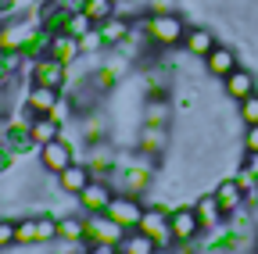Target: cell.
I'll return each mask as SVG.
<instances>
[{"label": "cell", "mask_w": 258, "mask_h": 254, "mask_svg": "<svg viewBox=\"0 0 258 254\" xmlns=\"http://www.w3.org/2000/svg\"><path fill=\"white\" fill-rule=\"evenodd\" d=\"M90 179H93V176H90L86 161H83V157H76L64 172H57V190H61V194H69V197H79L83 186H86Z\"/></svg>", "instance_id": "d6986e66"}, {"label": "cell", "mask_w": 258, "mask_h": 254, "mask_svg": "<svg viewBox=\"0 0 258 254\" xmlns=\"http://www.w3.org/2000/svg\"><path fill=\"white\" fill-rule=\"evenodd\" d=\"M57 240L86 243V215H57Z\"/></svg>", "instance_id": "d4e9b609"}, {"label": "cell", "mask_w": 258, "mask_h": 254, "mask_svg": "<svg viewBox=\"0 0 258 254\" xmlns=\"http://www.w3.org/2000/svg\"><path fill=\"white\" fill-rule=\"evenodd\" d=\"M57 104H61V90H47V86H32L29 82L25 97H22V115L25 118H40V115H50Z\"/></svg>", "instance_id": "7c38bea8"}, {"label": "cell", "mask_w": 258, "mask_h": 254, "mask_svg": "<svg viewBox=\"0 0 258 254\" xmlns=\"http://www.w3.org/2000/svg\"><path fill=\"white\" fill-rule=\"evenodd\" d=\"M115 201V186L108 179H90L83 186V194L76 197V204L83 208V215H97V211H108V204Z\"/></svg>", "instance_id": "30bf717a"}, {"label": "cell", "mask_w": 258, "mask_h": 254, "mask_svg": "<svg viewBox=\"0 0 258 254\" xmlns=\"http://www.w3.org/2000/svg\"><path fill=\"white\" fill-rule=\"evenodd\" d=\"M169 226H172V240L176 243H198L201 240V218L194 211V204H176L169 208Z\"/></svg>", "instance_id": "8992f818"}, {"label": "cell", "mask_w": 258, "mask_h": 254, "mask_svg": "<svg viewBox=\"0 0 258 254\" xmlns=\"http://www.w3.org/2000/svg\"><path fill=\"white\" fill-rule=\"evenodd\" d=\"M194 211H198V218H201V229L205 233H212V229H219L222 222H226V211L219 208V201H215V194H201L198 201H194Z\"/></svg>", "instance_id": "603a6c76"}, {"label": "cell", "mask_w": 258, "mask_h": 254, "mask_svg": "<svg viewBox=\"0 0 258 254\" xmlns=\"http://www.w3.org/2000/svg\"><path fill=\"white\" fill-rule=\"evenodd\" d=\"M172 118V101L169 97H147L144 101V122L151 125H169Z\"/></svg>", "instance_id": "83f0119b"}, {"label": "cell", "mask_w": 258, "mask_h": 254, "mask_svg": "<svg viewBox=\"0 0 258 254\" xmlns=\"http://www.w3.org/2000/svg\"><path fill=\"white\" fill-rule=\"evenodd\" d=\"M18 11V0H0V22H4V18H11Z\"/></svg>", "instance_id": "b9f144b4"}, {"label": "cell", "mask_w": 258, "mask_h": 254, "mask_svg": "<svg viewBox=\"0 0 258 254\" xmlns=\"http://www.w3.org/2000/svg\"><path fill=\"white\" fill-rule=\"evenodd\" d=\"M140 233H147L161 250H169L176 240H172V226H169V208L165 204H151V208H144V218H140V226H137Z\"/></svg>", "instance_id": "5b68a950"}, {"label": "cell", "mask_w": 258, "mask_h": 254, "mask_svg": "<svg viewBox=\"0 0 258 254\" xmlns=\"http://www.w3.org/2000/svg\"><path fill=\"white\" fill-rule=\"evenodd\" d=\"M122 236H125V229L118 226L115 218H108L104 211L86 215V243H108V247H118Z\"/></svg>", "instance_id": "8fae6325"}, {"label": "cell", "mask_w": 258, "mask_h": 254, "mask_svg": "<svg viewBox=\"0 0 258 254\" xmlns=\"http://www.w3.org/2000/svg\"><path fill=\"white\" fill-rule=\"evenodd\" d=\"M111 4H115V8H125V4H129V0H111Z\"/></svg>", "instance_id": "f6af8a7d"}, {"label": "cell", "mask_w": 258, "mask_h": 254, "mask_svg": "<svg viewBox=\"0 0 258 254\" xmlns=\"http://www.w3.org/2000/svg\"><path fill=\"white\" fill-rule=\"evenodd\" d=\"M83 161H86V168H90L93 179H111V172L118 168V154L111 147H104V143H97V147L86 150Z\"/></svg>", "instance_id": "e0dca14e"}, {"label": "cell", "mask_w": 258, "mask_h": 254, "mask_svg": "<svg viewBox=\"0 0 258 254\" xmlns=\"http://www.w3.org/2000/svg\"><path fill=\"white\" fill-rule=\"evenodd\" d=\"M137 147H140L144 154H151V157L165 154V147H169V125H151V122H144V125H140V136H137Z\"/></svg>", "instance_id": "44dd1931"}, {"label": "cell", "mask_w": 258, "mask_h": 254, "mask_svg": "<svg viewBox=\"0 0 258 254\" xmlns=\"http://www.w3.org/2000/svg\"><path fill=\"white\" fill-rule=\"evenodd\" d=\"M86 254H115L118 247H108V243H83Z\"/></svg>", "instance_id": "60d3db41"}, {"label": "cell", "mask_w": 258, "mask_h": 254, "mask_svg": "<svg viewBox=\"0 0 258 254\" xmlns=\"http://www.w3.org/2000/svg\"><path fill=\"white\" fill-rule=\"evenodd\" d=\"M4 140L18 157H25V154H40V147H36V140H32V118H8V125H4Z\"/></svg>", "instance_id": "9c48e42d"}, {"label": "cell", "mask_w": 258, "mask_h": 254, "mask_svg": "<svg viewBox=\"0 0 258 254\" xmlns=\"http://www.w3.org/2000/svg\"><path fill=\"white\" fill-rule=\"evenodd\" d=\"M15 247H36V215L15 222Z\"/></svg>", "instance_id": "d6a6232c"}, {"label": "cell", "mask_w": 258, "mask_h": 254, "mask_svg": "<svg viewBox=\"0 0 258 254\" xmlns=\"http://www.w3.org/2000/svg\"><path fill=\"white\" fill-rule=\"evenodd\" d=\"M237 65H240L237 50H233V47H222V43H215V50L205 57V72H208V75H215V79H226Z\"/></svg>", "instance_id": "ffe728a7"}, {"label": "cell", "mask_w": 258, "mask_h": 254, "mask_svg": "<svg viewBox=\"0 0 258 254\" xmlns=\"http://www.w3.org/2000/svg\"><path fill=\"white\" fill-rule=\"evenodd\" d=\"M93 29V22H90V15H83V11H72V18H69V29H64V36H86Z\"/></svg>", "instance_id": "e575fe53"}, {"label": "cell", "mask_w": 258, "mask_h": 254, "mask_svg": "<svg viewBox=\"0 0 258 254\" xmlns=\"http://www.w3.org/2000/svg\"><path fill=\"white\" fill-rule=\"evenodd\" d=\"M47 243H57V215L50 211L36 215V247H47Z\"/></svg>", "instance_id": "1f68e13d"}, {"label": "cell", "mask_w": 258, "mask_h": 254, "mask_svg": "<svg viewBox=\"0 0 258 254\" xmlns=\"http://www.w3.org/2000/svg\"><path fill=\"white\" fill-rule=\"evenodd\" d=\"M50 47H54V36L47 33V29H36V33L29 36V43H25V61H40V57H47L50 54Z\"/></svg>", "instance_id": "4dcf8cb0"}, {"label": "cell", "mask_w": 258, "mask_h": 254, "mask_svg": "<svg viewBox=\"0 0 258 254\" xmlns=\"http://www.w3.org/2000/svg\"><path fill=\"white\" fill-rule=\"evenodd\" d=\"M64 254H86V250H83V243H79V247H69Z\"/></svg>", "instance_id": "ee69618b"}, {"label": "cell", "mask_w": 258, "mask_h": 254, "mask_svg": "<svg viewBox=\"0 0 258 254\" xmlns=\"http://www.w3.org/2000/svg\"><path fill=\"white\" fill-rule=\"evenodd\" d=\"M115 254H125V250H122V247H118V250H115Z\"/></svg>", "instance_id": "7dc6e473"}, {"label": "cell", "mask_w": 258, "mask_h": 254, "mask_svg": "<svg viewBox=\"0 0 258 254\" xmlns=\"http://www.w3.org/2000/svg\"><path fill=\"white\" fill-rule=\"evenodd\" d=\"M176 11V0H147V15H169Z\"/></svg>", "instance_id": "f35d334b"}, {"label": "cell", "mask_w": 258, "mask_h": 254, "mask_svg": "<svg viewBox=\"0 0 258 254\" xmlns=\"http://www.w3.org/2000/svg\"><path fill=\"white\" fill-rule=\"evenodd\" d=\"M125 254H161V247L147 236V233H140V229H129L125 236H122V243H118Z\"/></svg>", "instance_id": "f1b7e54d"}, {"label": "cell", "mask_w": 258, "mask_h": 254, "mask_svg": "<svg viewBox=\"0 0 258 254\" xmlns=\"http://www.w3.org/2000/svg\"><path fill=\"white\" fill-rule=\"evenodd\" d=\"M36 29H40L36 18H25V15L4 18V22H0V50H15V54H22L25 43H29V36L36 33Z\"/></svg>", "instance_id": "277c9868"}, {"label": "cell", "mask_w": 258, "mask_h": 254, "mask_svg": "<svg viewBox=\"0 0 258 254\" xmlns=\"http://www.w3.org/2000/svg\"><path fill=\"white\" fill-rule=\"evenodd\" d=\"M244 150H258V122L247 125V133H244Z\"/></svg>", "instance_id": "ab89813d"}, {"label": "cell", "mask_w": 258, "mask_h": 254, "mask_svg": "<svg viewBox=\"0 0 258 254\" xmlns=\"http://www.w3.org/2000/svg\"><path fill=\"white\" fill-rule=\"evenodd\" d=\"M32 18H36L40 29H47L50 36H64V29H69V18H72V4H69V0H43Z\"/></svg>", "instance_id": "ba28073f"}, {"label": "cell", "mask_w": 258, "mask_h": 254, "mask_svg": "<svg viewBox=\"0 0 258 254\" xmlns=\"http://www.w3.org/2000/svg\"><path fill=\"white\" fill-rule=\"evenodd\" d=\"M254 254H258V236H254Z\"/></svg>", "instance_id": "bcb514c9"}, {"label": "cell", "mask_w": 258, "mask_h": 254, "mask_svg": "<svg viewBox=\"0 0 258 254\" xmlns=\"http://www.w3.org/2000/svg\"><path fill=\"white\" fill-rule=\"evenodd\" d=\"M15 161H18V154H15L4 140H0V176H8V172L15 168Z\"/></svg>", "instance_id": "8d00e7d4"}, {"label": "cell", "mask_w": 258, "mask_h": 254, "mask_svg": "<svg viewBox=\"0 0 258 254\" xmlns=\"http://www.w3.org/2000/svg\"><path fill=\"white\" fill-rule=\"evenodd\" d=\"M0 86H4V82H0Z\"/></svg>", "instance_id": "681fc988"}, {"label": "cell", "mask_w": 258, "mask_h": 254, "mask_svg": "<svg viewBox=\"0 0 258 254\" xmlns=\"http://www.w3.org/2000/svg\"><path fill=\"white\" fill-rule=\"evenodd\" d=\"M18 4H29V0H18Z\"/></svg>", "instance_id": "c3c4849f"}, {"label": "cell", "mask_w": 258, "mask_h": 254, "mask_svg": "<svg viewBox=\"0 0 258 254\" xmlns=\"http://www.w3.org/2000/svg\"><path fill=\"white\" fill-rule=\"evenodd\" d=\"M222 90H226V97L230 101H244V97H251V93H258V79H254V72L251 68H244V65H237L230 75L222 79Z\"/></svg>", "instance_id": "2e32d148"}, {"label": "cell", "mask_w": 258, "mask_h": 254, "mask_svg": "<svg viewBox=\"0 0 258 254\" xmlns=\"http://www.w3.org/2000/svg\"><path fill=\"white\" fill-rule=\"evenodd\" d=\"M104 215L115 218L118 226L129 233V229H137V226H140V218H144V201H140V197H129V194H115V201L108 204Z\"/></svg>", "instance_id": "4fadbf2b"}, {"label": "cell", "mask_w": 258, "mask_h": 254, "mask_svg": "<svg viewBox=\"0 0 258 254\" xmlns=\"http://www.w3.org/2000/svg\"><path fill=\"white\" fill-rule=\"evenodd\" d=\"M50 57H57L61 65H76V61L83 57V50H79V40L76 36H54V47H50Z\"/></svg>", "instance_id": "f546056e"}, {"label": "cell", "mask_w": 258, "mask_h": 254, "mask_svg": "<svg viewBox=\"0 0 258 254\" xmlns=\"http://www.w3.org/2000/svg\"><path fill=\"white\" fill-rule=\"evenodd\" d=\"M151 154H144L140 150V157H133V161H125V165H118L115 172H111V186H115V194H129V197H144L147 190H151V183H154V168H151V161H147Z\"/></svg>", "instance_id": "6da1fadb"}, {"label": "cell", "mask_w": 258, "mask_h": 254, "mask_svg": "<svg viewBox=\"0 0 258 254\" xmlns=\"http://www.w3.org/2000/svg\"><path fill=\"white\" fill-rule=\"evenodd\" d=\"M215 43H219V40H215L212 29H205V25H186V36H183L179 47H183L190 57H201V61H205V57L215 50Z\"/></svg>", "instance_id": "ac0fdd59"}, {"label": "cell", "mask_w": 258, "mask_h": 254, "mask_svg": "<svg viewBox=\"0 0 258 254\" xmlns=\"http://www.w3.org/2000/svg\"><path fill=\"white\" fill-rule=\"evenodd\" d=\"M72 4V11H83V15H90V22L93 25H101L104 18H111L118 8L111 4V0H69Z\"/></svg>", "instance_id": "4316f807"}, {"label": "cell", "mask_w": 258, "mask_h": 254, "mask_svg": "<svg viewBox=\"0 0 258 254\" xmlns=\"http://www.w3.org/2000/svg\"><path fill=\"white\" fill-rule=\"evenodd\" d=\"M57 136H64V122H57L54 115L32 118V140H36V147H43V143H50Z\"/></svg>", "instance_id": "484cf974"}, {"label": "cell", "mask_w": 258, "mask_h": 254, "mask_svg": "<svg viewBox=\"0 0 258 254\" xmlns=\"http://www.w3.org/2000/svg\"><path fill=\"white\" fill-rule=\"evenodd\" d=\"M76 157H79V150H76V143H72L69 136H57V140H50V143L40 147V165H43V172H50V176L64 172Z\"/></svg>", "instance_id": "52a82bcc"}, {"label": "cell", "mask_w": 258, "mask_h": 254, "mask_svg": "<svg viewBox=\"0 0 258 254\" xmlns=\"http://www.w3.org/2000/svg\"><path fill=\"white\" fill-rule=\"evenodd\" d=\"M79 50H83V57H97V54H104L108 50V43H104V36H101V29H90L86 36H79Z\"/></svg>", "instance_id": "836d02e7"}, {"label": "cell", "mask_w": 258, "mask_h": 254, "mask_svg": "<svg viewBox=\"0 0 258 254\" xmlns=\"http://www.w3.org/2000/svg\"><path fill=\"white\" fill-rule=\"evenodd\" d=\"M144 29H147V40L158 47V50H172L183 43L186 36V22L179 11H169V15H147L144 18Z\"/></svg>", "instance_id": "7a4b0ae2"}, {"label": "cell", "mask_w": 258, "mask_h": 254, "mask_svg": "<svg viewBox=\"0 0 258 254\" xmlns=\"http://www.w3.org/2000/svg\"><path fill=\"white\" fill-rule=\"evenodd\" d=\"M240 122L244 125H254L258 122V93H251V97L240 101Z\"/></svg>", "instance_id": "d590c367"}, {"label": "cell", "mask_w": 258, "mask_h": 254, "mask_svg": "<svg viewBox=\"0 0 258 254\" xmlns=\"http://www.w3.org/2000/svg\"><path fill=\"white\" fill-rule=\"evenodd\" d=\"M76 122H79V140H83L86 147H97V143H104V140L111 136L108 118L97 111V108H93V111H86V115H79Z\"/></svg>", "instance_id": "9a60e30c"}, {"label": "cell", "mask_w": 258, "mask_h": 254, "mask_svg": "<svg viewBox=\"0 0 258 254\" xmlns=\"http://www.w3.org/2000/svg\"><path fill=\"white\" fill-rule=\"evenodd\" d=\"M97 29H101V36H104V43H108V50H111V47H118L129 33H133V22H129L125 15H118V11H115L111 18H104Z\"/></svg>", "instance_id": "cb8c5ba5"}, {"label": "cell", "mask_w": 258, "mask_h": 254, "mask_svg": "<svg viewBox=\"0 0 258 254\" xmlns=\"http://www.w3.org/2000/svg\"><path fill=\"white\" fill-rule=\"evenodd\" d=\"M212 194H215V201H219V208H222L226 215H233L237 208H244V204H247V194L237 186V179H233V176L219 179V186L212 190Z\"/></svg>", "instance_id": "7402d4cb"}, {"label": "cell", "mask_w": 258, "mask_h": 254, "mask_svg": "<svg viewBox=\"0 0 258 254\" xmlns=\"http://www.w3.org/2000/svg\"><path fill=\"white\" fill-rule=\"evenodd\" d=\"M129 75V57L122 54V50H115L108 61H101V65L93 68V82L101 86V93H108V90H115L122 79Z\"/></svg>", "instance_id": "5bb4252c"}, {"label": "cell", "mask_w": 258, "mask_h": 254, "mask_svg": "<svg viewBox=\"0 0 258 254\" xmlns=\"http://www.w3.org/2000/svg\"><path fill=\"white\" fill-rule=\"evenodd\" d=\"M25 75L32 86H47V90H64L69 86V65H61L57 57H40V61H29Z\"/></svg>", "instance_id": "3957f363"}, {"label": "cell", "mask_w": 258, "mask_h": 254, "mask_svg": "<svg viewBox=\"0 0 258 254\" xmlns=\"http://www.w3.org/2000/svg\"><path fill=\"white\" fill-rule=\"evenodd\" d=\"M8 247H15V222L0 218V250H8Z\"/></svg>", "instance_id": "74e56055"}, {"label": "cell", "mask_w": 258, "mask_h": 254, "mask_svg": "<svg viewBox=\"0 0 258 254\" xmlns=\"http://www.w3.org/2000/svg\"><path fill=\"white\" fill-rule=\"evenodd\" d=\"M244 168H251V172L258 176V150H247V157H244Z\"/></svg>", "instance_id": "7bdbcfd3"}]
</instances>
